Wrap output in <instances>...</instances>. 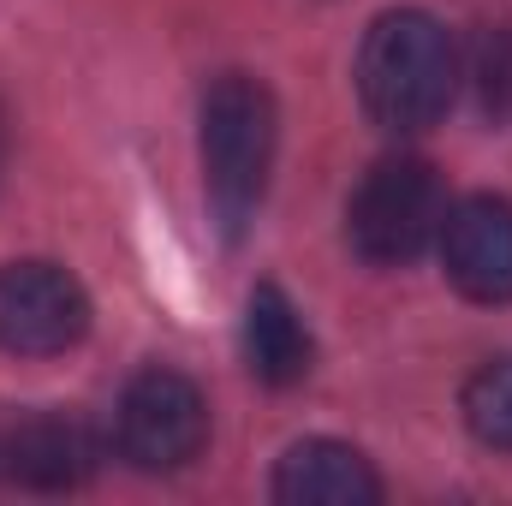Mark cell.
I'll list each match as a JSON object with an SVG mask.
<instances>
[{"label":"cell","mask_w":512,"mask_h":506,"mask_svg":"<svg viewBox=\"0 0 512 506\" xmlns=\"http://www.w3.org/2000/svg\"><path fill=\"white\" fill-rule=\"evenodd\" d=\"M453 90H459V48L429 12L399 6L370 24V36L358 48V96H364L376 126H435L453 108Z\"/></svg>","instance_id":"6da1fadb"},{"label":"cell","mask_w":512,"mask_h":506,"mask_svg":"<svg viewBox=\"0 0 512 506\" xmlns=\"http://www.w3.org/2000/svg\"><path fill=\"white\" fill-rule=\"evenodd\" d=\"M274 137H280V114H274L268 84H256L245 72H227L209 84V96H203V179H209V203H215L227 233H239L262 209V191L274 173Z\"/></svg>","instance_id":"7a4b0ae2"},{"label":"cell","mask_w":512,"mask_h":506,"mask_svg":"<svg viewBox=\"0 0 512 506\" xmlns=\"http://www.w3.org/2000/svg\"><path fill=\"white\" fill-rule=\"evenodd\" d=\"M441 221H447L441 173L417 155H393V161H376L352 191L346 239L376 268H405L441 239Z\"/></svg>","instance_id":"3957f363"},{"label":"cell","mask_w":512,"mask_h":506,"mask_svg":"<svg viewBox=\"0 0 512 506\" xmlns=\"http://www.w3.org/2000/svg\"><path fill=\"white\" fill-rule=\"evenodd\" d=\"M114 441L120 459H131L137 471H185L209 441V399L197 393V381L155 364L126 381L114 411Z\"/></svg>","instance_id":"277c9868"},{"label":"cell","mask_w":512,"mask_h":506,"mask_svg":"<svg viewBox=\"0 0 512 506\" xmlns=\"http://www.w3.org/2000/svg\"><path fill=\"white\" fill-rule=\"evenodd\" d=\"M90 334V298L60 262H6L0 268V352L54 358Z\"/></svg>","instance_id":"5b68a950"},{"label":"cell","mask_w":512,"mask_h":506,"mask_svg":"<svg viewBox=\"0 0 512 506\" xmlns=\"http://www.w3.org/2000/svg\"><path fill=\"white\" fill-rule=\"evenodd\" d=\"M441 268L471 304L512 298V203L507 197H465L441 221Z\"/></svg>","instance_id":"8992f818"},{"label":"cell","mask_w":512,"mask_h":506,"mask_svg":"<svg viewBox=\"0 0 512 506\" xmlns=\"http://www.w3.org/2000/svg\"><path fill=\"white\" fill-rule=\"evenodd\" d=\"M102 447L72 411H30L0 429V471L24 489H78L96 471Z\"/></svg>","instance_id":"52a82bcc"},{"label":"cell","mask_w":512,"mask_h":506,"mask_svg":"<svg viewBox=\"0 0 512 506\" xmlns=\"http://www.w3.org/2000/svg\"><path fill=\"white\" fill-rule=\"evenodd\" d=\"M274 501L280 506H376L382 501V477L370 471V459L346 441H298L286 447L280 471H274Z\"/></svg>","instance_id":"ba28073f"},{"label":"cell","mask_w":512,"mask_h":506,"mask_svg":"<svg viewBox=\"0 0 512 506\" xmlns=\"http://www.w3.org/2000/svg\"><path fill=\"white\" fill-rule=\"evenodd\" d=\"M245 364L268 387H292L316 364V340L280 286H256L251 304H245Z\"/></svg>","instance_id":"9c48e42d"},{"label":"cell","mask_w":512,"mask_h":506,"mask_svg":"<svg viewBox=\"0 0 512 506\" xmlns=\"http://www.w3.org/2000/svg\"><path fill=\"white\" fill-rule=\"evenodd\" d=\"M465 423L483 447L512 453V358H495L465 381Z\"/></svg>","instance_id":"30bf717a"},{"label":"cell","mask_w":512,"mask_h":506,"mask_svg":"<svg viewBox=\"0 0 512 506\" xmlns=\"http://www.w3.org/2000/svg\"><path fill=\"white\" fill-rule=\"evenodd\" d=\"M471 84L495 126H512V18L483 24L471 42Z\"/></svg>","instance_id":"8fae6325"},{"label":"cell","mask_w":512,"mask_h":506,"mask_svg":"<svg viewBox=\"0 0 512 506\" xmlns=\"http://www.w3.org/2000/svg\"><path fill=\"white\" fill-rule=\"evenodd\" d=\"M0 161H6V126H0Z\"/></svg>","instance_id":"7c38bea8"}]
</instances>
